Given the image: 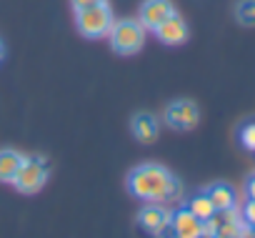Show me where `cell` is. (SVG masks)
<instances>
[{
	"instance_id": "52a82bcc",
	"label": "cell",
	"mask_w": 255,
	"mask_h": 238,
	"mask_svg": "<svg viewBox=\"0 0 255 238\" xmlns=\"http://www.w3.org/2000/svg\"><path fill=\"white\" fill-rule=\"evenodd\" d=\"M170 211L163 206V203H148L145 208H140V213H138V223L148 231V233H153V236H158L168 223H170Z\"/></svg>"
},
{
	"instance_id": "5bb4252c",
	"label": "cell",
	"mask_w": 255,
	"mask_h": 238,
	"mask_svg": "<svg viewBox=\"0 0 255 238\" xmlns=\"http://www.w3.org/2000/svg\"><path fill=\"white\" fill-rule=\"evenodd\" d=\"M245 231H248V223L240 221V216H235L215 231V238H245Z\"/></svg>"
},
{
	"instance_id": "ba28073f",
	"label": "cell",
	"mask_w": 255,
	"mask_h": 238,
	"mask_svg": "<svg viewBox=\"0 0 255 238\" xmlns=\"http://www.w3.org/2000/svg\"><path fill=\"white\" fill-rule=\"evenodd\" d=\"M155 35H158V40L165 43V45H180V43L188 40V25H185V20H183L178 13H173L170 18H165V20L155 28Z\"/></svg>"
},
{
	"instance_id": "2e32d148",
	"label": "cell",
	"mask_w": 255,
	"mask_h": 238,
	"mask_svg": "<svg viewBox=\"0 0 255 238\" xmlns=\"http://www.w3.org/2000/svg\"><path fill=\"white\" fill-rule=\"evenodd\" d=\"M240 143L248 151H255V123H248L240 128Z\"/></svg>"
},
{
	"instance_id": "d6986e66",
	"label": "cell",
	"mask_w": 255,
	"mask_h": 238,
	"mask_svg": "<svg viewBox=\"0 0 255 238\" xmlns=\"http://www.w3.org/2000/svg\"><path fill=\"white\" fill-rule=\"evenodd\" d=\"M245 191H248V198H253V201H255V173L248 178V183H245Z\"/></svg>"
},
{
	"instance_id": "5b68a950",
	"label": "cell",
	"mask_w": 255,
	"mask_h": 238,
	"mask_svg": "<svg viewBox=\"0 0 255 238\" xmlns=\"http://www.w3.org/2000/svg\"><path fill=\"white\" fill-rule=\"evenodd\" d=\"M163 118H165V123L170 128H175V131H190L200 121V108L193 100H185V98L183 100H173L165 108Z\"/></svg>"
},
{
	"instance_id": "277c9868",
	"label": "cell",
	"mask_w": 255,
	"mask_h": 238,
	"mask_svg": "<svg viewBox=\"0 0 255 238\" xmlns=\"http://www.w3.org/2000/svg\"><path fill=\"white\" fill-rule=\"evenodd\" d=\"M45 181H48V166H45V161L40 156H25L23 158V166H20L15 181H13V186L20 193L33 196V193H38L45 186Z\"/></svg>"
},
{
	"instance_id": "30bf717a",
	"label": "cell",
	"mask_w": 255,
	"mask_h": 238,
	"mask_svg": "<svg viewBox=\"0 0 255 238\" xmlns=\"http://www.w3.org/2000/svg\"><path fill=\"white\" fill-rule=\"evenodd\" d=\"M130 131H133L135 141H140V143H155V138H158V133H160V126H158V121H155L153 113L140 110V113L133 115Z\"/></svg>"
},
{
	"instance_id": "8992f818",
	"label": "cell",
	"mask_w": 255,
	"mask_h": 238,
	"mask_svg": "<svg viewBox=\"0 0 255 238\" xmlns=\"http://www.w3.org/2000/svg\"><path fill=\"white\" fill-rule=\"evenodd\" d=\"M175 13V8H173V3L170 0H145V3L140 5V23H143V28L148 30H155L165 18H170Z\"/></svg>"
},
{
	"instance_id": "44dd1931",
	"label": "cell",
	"mask_w": 255,
	"mask_h": 238,
	"mask_svg": "<svg viewBox=\"0 0 255 238\" xmlns=\"http://www.w3.org/2000/svg\"><path fill=\"white\" fill-rule=\"evenodd\" d=\"M245 238H255V233H253V228H248V231H245Z\"/></svg>"
},
{
	"instance_id": "6da1fadb",
	"label": "cell",
	"mask_w": 255,
	"mask_h": 238,
	"mask_svg": "<svg viewBox=\"0 0 255 238\" xmlns=\"http://www.w3.org/2000/svg\"><path fill=\"white\" fill-rule=\"evenodd\" d=\"M128 191L130 196L148 201V203H163L180 193V183L170 176L168 168L158 163H143L128 173Z\"/></svg>"
},
{
	"instance_id": "9a60e30c",
	"label": "cell",
	"mask_w": 255,
	"mask_h": 238,
	"mask_svg": "<svg viewBox=\"0 0 255 238\" xmlns=\"http://www.w3.org/2000/svg\"><path fill=\"white\" fill-rule=\"evenodd\" d=\"M235 18L240 25L253 28L255 25V0H240L238 8H235Z\"/></svg>"
},
{
	"instance_id": "9c48e42d",
	"label": "cell",
	"mask_w": 255,
	"mask_h": 238,
	"mask_svg": "<svg viewBox=\"0 0 255 238\" xmlns=\"http://www.w3.org/2000/svg\"><path fill=\"white\" fill-rule=\"evenodd\" d=\"M170 228L175 238H198L203 233V221L195 218L188 208H180L170 216Z\"/></svg>"
},
{
	"instance_id": "7402d4cb",
	"label": "cell",
	"mask_w": 255,
	"mask_h": 238,
	"mask_svg": "<svg viewBox=\"0 0 255 238\" xmlns=\"http://www.w3.org/2000/svg\"><path fill=\"white\" fill-rule=\"evenodd\" d=\"M3 55H5V50H3V43H0V60H3Z\"/></svg>"
},
{
	"instance_id": "8fae6325",
	"label": "cell",
	"mask_w": 255,
	"mask_h": 238,
	"mask_svg": "<svg viewBox=\"0 0 255 238\" xmlns=\"http://www.w3.org/2000/svg\"><path fill=\"white\" fill-rule=\"evenodd\" d=\"M23 153L13 148H0V183H13L20 166H23Z\"/></svg>"
},
{
	"instance_id": "e0dca14e",
	"label": "cell",
	"mask_w": 255,
	"mask_h": 238,
	"mask_svg": "<svg viewBox=\"0 0 255 238\" xmlns=\"http://www.w3.org/2000/svg\"><path fill=\"white\" fill-rule=\"evenodd\" d=\"M108 0H70V5H73V10L78 13V10H85V8H95V5H105Z\"/></svg>"
},
{
	"instance_id": "ffe728a7",
	"label": "cell",
	"mask_w": 255,
	"mask_h": 238,
	"mask_svg": "<svg viewBox=\"0 0 255 238\" xmlns=\"http://www.w3.org/2000/svg\"><path fill=\"white\" fill-rule=\"evenodd\" d=\"M198 238H215V233H205V231H203V233H200Z\"/></svg>"
},
{
	"instance_id": "7a4b0ae2",
	"label": "cell",
	"mask_w": 255,
	"mask_h": 238,
	"mask_svg": "<svg viewBox=\"0 0 255 238\" xmlns=\"http://www.w3.org/2000/svg\"><path fill=\"white\" fill-rule=\"evenodd\" d=\"M108 38H110V48L118 55H133L145 43V28H143L140 20H133V18L115 20L110 33H108Z\"/></svg>"
},
{
	"instance_id": "3957f363",
	"label": "cell",
	"mask_w": 255,
	"mask_h": 238,
	"mask_svg": "<svg viewBox=\"0 0 255 238\" xmlns=\"http://www.w3.org/2000/svg\"><path fill=\"white\" fill-rule=\"evenodd\" d=\"M113 23H115V18H113L108 3L105 5H95V8H85V10H78L75 13V25H78L80 35L93 38V40L108 35L110 28H113Z\"/></svg>"
},
{
	"instance_id": "ac0fdd59",
	"label": "cell",
	"mask_w": 255,
	"mask_h": 238,
	"mask_svg": "<svg viewBox=\"0 0 255 238\" xmlns=\"http://www.w3.org/2000/svg\"><path fill=\"white\" fill-rule=\"evenodd\" d=\"M243 221H245L248 226H255V201H253V198H250L248 206L243 208Z\"/></svg>"
},
{
	"instance_id": "7c38bea8",
	"label": "cell",
	"mask_w": 255,
	"mask_h": 238,
	"mask_svg": "<svg viewBox=\"0 0 255 238\" xmlns=\"http://www.w3.org/2000/svg\"><path fill=\"white\" fill-rule=\"evenodd\" d=\"M205 193H208L210 203L215 206V211L235 208V193H233V188H230V186H225V183H215V186H210Z\"/></svg>"
},
{
	"instance_id": "4fadbf2b",
	"label": "cell",
	"mask_w": 255,
	"mask_h": 238,
	"mask_svg": "<svg viewBox=\"0 0 255 238\" xmlns=\"http://www.w3.org/2000/svg\"><path fill=\"white\" fill-rule=\"evenodd\" d=\"M195 218H200V221H208L213 213H215V206L210 203V198H208V193H195L190 201H188V206H185Z\"/></svg>"
}]
</instances>
